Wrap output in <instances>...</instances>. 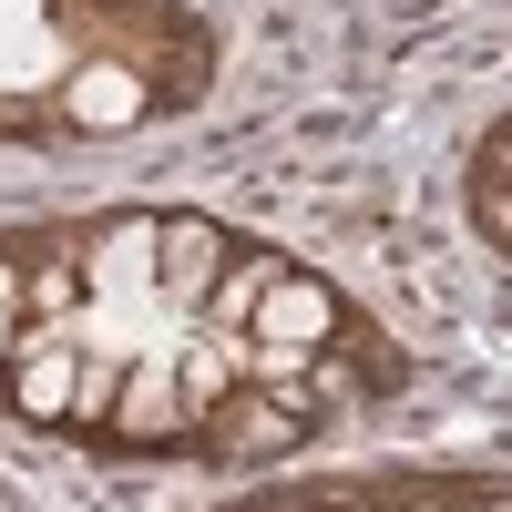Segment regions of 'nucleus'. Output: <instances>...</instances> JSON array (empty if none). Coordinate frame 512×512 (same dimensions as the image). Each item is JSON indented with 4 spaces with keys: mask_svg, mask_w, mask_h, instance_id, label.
I'll list each match as a JSON object with an SVG mask.
<instances>
[{
    "mask_svg": "<svg viewBox=\"0 0 512 512\" xmlns=\"http://www.w3.org/2000/svg\"><path fill=\"white\" fill-rule=\"evenodd\" d=\"M338 287L328 277H308V267H277L267 277V297H256V318H246V338H267V349H297V359H318V349H338Z\"/></svg>",
    "mask_w": 512,
    "mask_h": 512,
    "instance_id": "obj_1",
    "label": "nucleus"
},
{
    "mask_svg": "<svg viewBox=\"0 0 512 512\" xmlns=\"http://www.w3.org/2000/svg\"><path fill=\"white\" fill-rule=\"evenodd\" d=\"M113 441H195L185 420V390H175V338H154V349L123 359V390H113Z\"/></svg>",
    "mask_w": 512,
    "mask_h": 512,
    "instance_id": "obj_2",
    "label": "nucleus"
},
{
    "mask_svg": "<svg viewBox=\"0 0 512 512\" xmlns=\"http://www.w3.org/2000/svg\"><path fill=\"white\" fill-rule=\"evenodd\" d=\"M205 420H216V431H195V441H216L226 461H287L297 441H308V410L277 400V390H256V379H236Z\"/></svg>",
    "mask_w": 512,
    "mask_h": 512,
    "instance_id": "obj_3",
    "label": "nucleus"
},
{
    "mask_svg": "<svg viewBox=\"0 0 512 512\" xmlns=\"http://www.w3.org/2000/svg\"><path fill=\"white\" fill-rule=\"evenodd\" d=\"M236 256V236L216 216H154V297L175 318H195V297L216 287V267Z\"/></svg>",
    "mask_w": 512,
    "mask_h": 512,
    "instance_id": "obj_4",
    "label": "nucleus"
},
{
    "mask_svg": "<svg viewBox=\"0 0 512 512\" xmlns=\"http://www.w3.org/2000/svg\"><path fill=\"white\" fill-rule=\"evenodd\" d=\"M144 113H154V82L134 62H72L62 72V123L72 134H134Z\"/></svg>",
    "mask_w": 512,
    "mask_h": 512,
    "instance_id": "obj_5",
    "label": "nucleus"
},
{
    "mask_svg": "<svg viewBox=\"0 0 512 512\" xmlns=\"http://www.w3.org/2000/svg\"><path fill=\"white\" fill-rule=\"evenodd\" d=\"M62 21H52V0H0V93H62Z\"/></svg>",
    "mask_w": 512,
    "mask_h": 512,
    "instance_id": "obj_6",
    "label": "nucleus"
},
{
    "mask_svg": "<svg viewBox=\"0 0 512 512\" xmlns=\"http://www.w3.org/2000/svg\"><path fill=\"white\" fill-rule=\"evenodd\" d=\"M287 267V256H267V246H236L226 267H216V287L195 297V328L205 338H246V318H256V297H267V277Z\"/></svg>",
    "mask_w": 512,
    "mask_h": 512,
    "instance_id": "obj_7",
    "label": "nucleus"
},
{
    "mask_svg": "<svg viewBox=\"0 0 512 512\" xmlns=\"http://www.w3.org/2000/svg\"><path fill=\"white\" fill-rule=\"evenodd\" d=\"M236 369H246V338H175V390H185V420H205L226 390H236Z\"/></svg>",
    "mask_w": 512,
    "mask_h": 512,
    "instance_id": "obj_8",
    "label": "nucleus"
},
{
    "mask_svg": "<svg viewBox=\"0 0 512 512\" xmlns=\"http://www.w3.org/2000/svg\"><path fill=\"white\" fill-rule=\"evenodd\" d=\"M472 205H482V246H512V123H492L472 154Z\"/></svg>",
    "mask_w": 512,
    "mask_h": 512,
    "instance_id": "obj_9",
    "label": "nucleus"
},
{
    "mask_svg": "<svg viewBox=\"0 0 512 512\" xmlns=\"http://www.w3.org/2000/svg\"><path fill=\"white\" fill-rule=\"evenodd\" d=\"M72 318H82V256L21 267V328H72Z\"/></svg>",
    "mask_w": 512,
    "mask_h": 512,
    "instance_id": "obj_10",
    "label": "nucleus"
},
{
    "mask_svg": "<svg viewBox=\"0 0 512 512\" xmlns=\"http://www.w3.org/2000/svg\"><path fill=\"white\" fill-rule=\"evenodd\" d=\"M0 318H21V256H0Z\"/></svg>",
    "mask_w": 512,
    "mask_h": 512,
    "instance_id": "obj_11",
    "label": "nucleus"
},
{
    "mask_svg": "<svg viewBox=\"0 0 512 512\" xmlns=\"http://www.w3.org/2000/svg\"><path fill=\"white\" fill-rule=\"evenodd\" d=\"M11 359H21V328H11V318H0V379H11Z\"/></svg>",
    "mask_w": 512,
    "mask_h": 512,
    "instance_id": "obj_12",
    "label": "nucleus"
}]
</instances>
